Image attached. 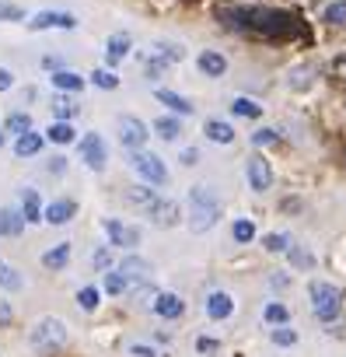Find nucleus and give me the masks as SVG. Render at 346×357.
<instances>
[{"label": "nucleus", "mask_w": 346, "mask_h": 357, "mask_svg": "<svg viewBox=\"0 0 346 357\" xmlns=\"http://www.w3.org/2000/svg\"><path fill=\"white\" fill-rule=\"evenodd\" d=\"M269 284H273V287H287V284H290V277H283V273H276V277H269Z\"/></svg>", "instance_id": "nucleus-52"}, {"label": "nucleus", "mask_w": 346, "mask_h": 357, "mask_svg": "<svg viewBox=\"0 0 346 357\" xmlns=\"http://www.w3.org/2000/svg\"><path fill=\"white\" fill-rule=\"evenodd\" d=\"M42 144H46V137L36 133V130H29V133H22V137L15 140V154H18V158H32V154L42 151Z\"/></svg>", "instance_id": "nucleus-22"}, {"label": "nucleus", "mask_w": 346, "mask_h": 357, "mask_svg": "<svg viewBox=\"0 0 346 357\" xmlns=\"http://www.w3.org/2000/svg\"><path fill=\"white\" fill-rule=\"evenodd\" d=\"M269 340H273L276 347H294V343H297V333H294L290 326H276V329L269 333Z\"/></svg>", "instance_id": "nucleus-42"}, {"label": "nucleus", "mask_w": 346, "mask_h": 357, "mask_svg": "<svg viewBox=\"0 0 346 357\" xmlns=\"http://www.w3.org/2000/svg\"><path fill=\"white\" fill-rule=\"evenodd\" d=\"M308 294H311V312L318 319H336L343 312V291L336 284H325V280H311L308 284Z\"/></svg>", "instance_id": "nucleus-4"}, {"label": "nucleus", "mask_w": 346, "mask_h": 357, "mask_svg": "<svg viewBox=\"0 0 346 357\" xmlns=\"http://www.w3.org/2000/svg\"><path fill=\"white\" fill-rule=\"evenodd\" d=\"M129 168L143 178L147 186H164V183H168V168H164V161H161L154 151H143V147L133 151V154H129Z\"/></svg>", "instance_id": "nucleus-5"}, {"label": "nucleus", "mask_w": 346, "mask_h": 357, "mask_svg": "<svg viewBox=\"0 0 346 357\" xmlns=\"http://www.w3.org/2000/svg\"><path fill=\"white\" fill-rule=\"evenodd\" d=\"M67 263H70V242H60L49 252H42V266L46 270H63Z\"/></svg>", "instance_id": "nucleus-24"}, {"label": "nucleus", "mask_w": 346, "mask_h": 357, "mask_svg": "<svg viewBox=\"0 0 346 357\" xmlns=\"http://www.w3.org/2000/svg\"><path fill=\"white\" fill-rule=\"evenodd\" d=\"M154 133H157L161 140H179L182 123H179L175 116H157V119H154Z\"/></svg>", "instance_id": "nucleus-25"}, {"label": "nucleus", "mask_w": 346, "mask_h": 357, "mask_svg": "<svg viewBox=\"0 0 346 357\" xmlns=\"http://www.w3.org/2000/svg\"><path fill=\"white\" fill-rule=\"evenodd\" d=\"M105 291L109 294H123V291H129V284H126V277L119 270H105Z\"/></svg>", "instance_id": "nucleus-39"}, {"label": "nucleus", "mask_w": 346, "mask_h": 357, "mask_svg": "<svg viewBox=\"0 0 346 357\" xmlns=\"http://www.w3.org/2000/svg\"><path fill=\"white\" fill-rule=\"evenodd\" d=\"M196 350H200V354H217V350H221V343H217V340H210V336H200V340H196Z\"/></svg>", "instance_id": "nucleus-48"}, {"label": "nucleus", "mask_w": 346, "mask_h": 357, "mask_svg": "<svg viewBox=\"0 0 346 357\" xmlns=\"http://www.w3.org/2000/svg\"><path fill=\"white\" fill-rule=\"evenodd\" d=\"M322 22L332 25V29H346V0H332V4H325Z\"/></svg>", "instance_id": "nucleus-27"}, {"label": "nucleus", "mask_w": 346, "mask_h": 357, "mask_svg": "<svg viewBox=\"0 0 346 357\" xmlns=\"http://www.w3.org/2000/svg\"><path fill=\"white\" fill-rule=\"evenodd\" d=\"M221 18L228 29L255 32L266 39H290L294 32H301V22L280 8H235V11H221Z\"/></svg>", "instance_id": "nucleus-1"}, {"label": "nucleus", "mask_w": 346, "mask_h": 357, "mask_svg": "<svg viewBox=\"0 0 346 357\" xmlns=\"http://www.w3.org/2000/svg\"><path fill=\"white\" fill-rule=\"evenodd\" d=\"M32 32H46V29H77V15H70V11H39V15H32L29 22H25Z\"/></svg>", "instance_id": "nucleus-9"}, {"label": "nucleus", "mask_w": 346, "mask_h": 357, "mask_svg": "<svg viewBox=\"0 0 346 357\" xmlns=\"http://www.w3.org/2000/svg\"><path fill=\"white\" fill-rule=\"evenodd\" d=\"M74 214H77V204L67 200V197H60V200H53L49 207H42V221H49V225H67Z\"/></svg>", "instance_id": "nucleus-16"}, {"label": "nucleus", "mask_w": 346, "mask_h": 357, "mask_svg": "<svg viewBox=\"0 0 346 357\" xmlns=\"http://www.w3.org/2000/svg\"><path fill=\"white\" fill-rule=\"evenodd\" d=\"M22 214H25L29 225L42 221V200H39V190H32V186L22 190Z\"/></svg>", "instance_id": "nucleus-21"}, {"label": "nucleus", "mask_w": 346, "mask_h": 357, "mask_svg": "<svg viewBox=\"0 0 346 357\" xmlns=\"http://www.w3.org/2000/svg\"><path fill=\"white\" fill-rule=\"evenodd\" d=\"M154 200H157V193H154V190H147V186H136V190L129 193V204H136V207H143V211H147Z\"/></svg>", "instance_id": "nucleus-43"}, {"label": "nucleus", "mask_w": 346, "mask_h": 357, "mask_svg": "<svg viewBox=\"0 0 346 357\" xmlns=\"http://www.w3.org/2000/svg\"><path fill=\"white\" fill-rule=\"evenodd\" d=\"M203 133H207V140H214V144H235V126L224 123V119H207V123H203Z\"/></svg>", "instance_id": "nucleus-20"}, {"label": "nucleus", "mask_w": 346, "mask_h": 357, "mask_svg": "<svg viewBox=\"0 0 346 357\" xmlns=\"http://www.w3.org/2000/svg\"><path fill=\"white\" fill-rule=\"evenodd\" d=\"M231 235H235V242H242V245H245V242H252V238H255V225H252L249 218H238V221H235V228H231Z\"/></svg>", "instance_id": "nucleus-36"}, {"label": "nucleus", "mask_w": 346, "mask_h": 357, "mask_svg": "<svg viewBox=\"0 0 346 357\" xmlns=\"http://www.w3.org/2000/svg\"><path fill=\"white\" fill-rule=\"evenodd\" d=\"M119 273L126 277V284H129V287H143V284L150 280V273H154V270H150V263H147L143 256H126V259L119 263Z\"/></svg>", "instance_id": "nucleus-11"}, {"label": "nucleus", "mask_w": 346, "mask_h": 357, "mask_svg": "<svg viewBox=\"0 0 346 357\" xmlns=\"http://www.w3.org/2000/svg\"><path fill=\"white\" fill-rule=\"evenodd\" d=\"M4 140H8V137H4V126H0V147H4Z\"/></svg>", "instance_id": "nucleus-53"}, {"label": "nucleus", "mask_w": 346, "mask_h": 357, "mask_svg": "<svg viewBox=\"0 0 346 357\" xmlns=\"http://www.w3.org/2000/svg\"><path fill=\"white\" fill-rule=\"evenodd\" d=\"M0 287H4V291H22L25 287V277L11 263H4V259H0Z\"/></svg>", "instance_id": "nucleus-29"}, {"label": "nucleus", "mask_w": 346, "mask_h": 357, "mask_svg": "<svg viewBox=\"0 0 346 357\" xmlns=\"http://www.w3.org/2000/svg\"><path fill=\"white\" fill-rule=\"evenodd\" d=\"M287 256H290V266H297V270H311V266H315L311 252H304V249H301V245H294V242H290Z\"/></svg>", "instance_id": "nucleus-37"}, {"label": "nucleus", "mask_w": 346, "mask_h": 357, "mask_svg": "<svg viewBox=\"0 0 346 357\" xmlns=\"http://www.w3.org/2000/svg\"><path fill=\"white\" fill-rule=\"evenodd\" d=\"M273 144H280V133L273 126H262L252 133V147H273Z\"/></svg>", "instance_id": "nucleus-38"}, {"label": "nucleus", "mask_w": 346, "mask_h": 357, "mask_svg": "<svg viewBox=\"0 0 346 357\" xmlns=\"http://www.w3.org/2000/svg\"><path fill=\"white\" fill-rule=\"evenodd\" d=\"M157 102H161V105H168L171 112H179V116H193V112H196V105H193L186 95L168 91V88H157Z\"/></svg>", "instance_id": "nucleus-18"}, {"label": "nucleus", "mask_w": 346, "mask_h": 357, "mask_svg": "<svg viewBox=\"0 0 346 357\" xmlns=\"http://www.w3.org/2000/svg\"><path fill=\"white\" fill-rule=\"evenodd\" d=\"M126 354H129V357H157V350H154V347H147V343H129V347H126Z\"/></svg>", "instance_id": "nucleus-46"}, {"label": "nucleus", "mask_w": 346, "mask_h": 357, "mask_svg": "<svg viewBox=\"0 0 346 357\" xmlns=\"http://www.w3.org/2000/svg\"><path fill=\"white\" fill-rule=\"evenodd\" d=\"M231 112H235V116H245V119H259V116H262V105L252 102V98H235V102H231Z\"/></svg>", "instance_id": "nucleus-31"}, {"label": "nucleus", "mask_w": 346, "mask_h": 357, "mask_svg": "<svg viewBox=\"0 0 346 357\" xmlns=\"http://www.w3.org/2000/svg\"><path fill=\"white\" fill-rule=\"evenodd\" d=\"M262 245H266V252H287L290 249V238L280 235V231H273V235H262Z\"/></svg>", "instance_id": "nucleus-41"}, {"label": "nucleus", "mask_w": 346, "mask_h": 357, "mask_svg": "<svg viewBox=\"0 0 346 357\" xmlns=\"http://www.w3.org/2000/svg\"><path fill=\"white\" fill-rule=\"evenodd\" d=\"M147 218L157 225V228H175L179 225V204L175 200H154L150 207H147Z\"/></svg>", "instance_id": "nucleus-12"}, {"label": "nucleus", "mask_w": 346, "mask_h": 357, "mask_svg": "<svg viewBox=\"0 0 346 357\" xmlns=\"http://www.w3.org/2000/svg\"><path fill=\"white\" fill-rule=\"evenodd\" d=\"M196 67H200L207 77H224V74H228V60H224L217 50H203V53L196 56Z\"/></svg>", "instance_id": "nucleus-17"}, {"label": "nucleus", "mask_w": 346, "mask_h": 357, "mask_svg": "<svg viewBox=\"0 0 346 357\" xmlns=\"http://www.w3.org/2000/svg\"><path fill=\"white\" fill-rule=\"evenodd\" d=\"M129 50H133V39H129L126 32H116V36H109V43H105V60H109V63H119L123 56H129Z\"/></svg>", "instance_id": "nucleus-19"}, {"label": "nucleus", "mask_w": 346, "mask_h": 357, "mask_svg": "<svg viewBox=\"0 0 346 357\" xmlns=\"http://www.w3.org/2000/svg\"><path fill=\"white\" fill-rule=\"evenodd\" d=\"M67 322L63 319H56V315H46V319H39L36 326H32V333H29V343L36 347V350H42V354H53V350H60L63 343H67Z\"/></svg>", "instance_id": "nucleus-3"}, {"label": "nucleus", "mask_w": 346, "mask_h": 357, "mask_svg": "<svg viewBox=\"0 0 346 357\" xmlns=\"http://www.w3.org/2000/svg\"><path fill=\"white\" fill-rule=\"evenodd\" d=\"M262 319H266L269 326H287V322H290V312H287V305H280V301H273V305H266V312H262Z\"/></svg>", "instance_id": "nucleus-32"}, {"label": "nucleus", "mask_w": 346, "mask_h": 357, "mask_svg": "<svg viewBox=\"0 0 346 357\" xmlns=\"http://www.w3.org/2000/svg\"><path fill=\"white\" fill-rule=\"evenodd\" d=\"M91 266H95V270H109V266H112V252H109V249H95V252H91Z\"/></svg>", "instance_id": "nucleus-45"}, {"label": "nucleus", "mask_w": 346, "mask_h": 357, "mask_svg": "<svg viewBox=\"0 0 346 357\" xmlns=\"http://www.w3.org/2000/svg\"><path fill=\"white\" fill-rule=\"evenodd\" d=\"M15 88V74L8 67H0V91H11Z\"/></svg>", "instance_id": "nucleus-49"}, {"label": "nucleus", "mask_w": 346, "mask_h": 357, "mask_svg": "<svg viewBox=\"0 0 346 357\" xmlns=\"http://www.w3.org/2000/svg\"><path fill=\"white\" fill-rule=\"evenodd\" d=\"M245 175H249L252 193H266V190L273 186V165H269L262 154H252V158L245 161Z\"/></svg>", "instance_id": "nucleus-8"}, {"label": "nucleus", "mask_w": 346, "mask_h": 357, "mask_svg": "<svg viewBox=\"0 0 346 357\" xmlns=\"http://www.w3.org/2000/svg\"><path fill=\"white\" fill-rule=\"evenodd\" d=\"M91 81H95V88H102V91H116V88H119V77H116L112 70H95Z\"/></svg>", "instance_id": "nucleus-40"}, {"label": "nucleus", "mask_w": 346, "mask_h": 357, "mask_svg": "<svg viewBox=\"0 0 346 357\" xmlns=\"http://www.w3.org/2000/svg\"><path fill=\"white\" fill-rule=\"evenodd\" d=\"M150 308H154V315H161V319H179V315L186 312V301H182L179 294H171V291H157V298L150 301Z\"/></svg>", "instance_id": "nucleus-14"}, {"label": "nucleus", "mask_w": 346, "mask_h": 357, "mask_svg": "<svg viewBox=\"0 0 346 357\" xmlns=\"http://www.w3.org/2000/svg\"><path fill=\"white\" fill-rule=\"evenodd\" d=\"M77 112H81V105H77L74 98H56V102H53V116H56V119H67V123H70Z\"/></svg>", "instance_id": "nucleus-33"}, {"label": "nucleus", "mask_w": 346, "mask_h": 357, "mask_svg": "<svg viewBox=\"0 0 346 357\" xmlns=\"http://www.w3.org/2000/svg\"><path fill=\"white\" fill-rule=\"evenodd\" d=\"M116 130H119V144H123L126 151H140V147L147 144V137H150L147 123L136 119V116H119Z\"/></svg>", "instance_id": "nucleus-6"}, {"label": "nucleus", "mask_w": 346, "mask_h": 357, "mask_svg": "<svg viewBox=\"0 0 346 357\" xmlns=\"http://www.w3.org/2000/svg\"><path fill=\"white\" fill-rule=\"evenodd\" d=\"M308 84H311V67H297V70H290V74H287V88L304 91Z\"/></svg>", "instance_id": "nucleus-35"}, {"label": "nucleus", "mask_w": 346, "mask_h": 357, "mask_svg": "<svg viewBox=\"0 0 346 357\" xmlns=\"http://www.w3.org/2000/svg\"><path fill=\"white\" fill-rule=\"evenodd\" d=\"M11 322H15V308L8 298H0V326H11Z\"/></svg>", "instance_id": "nucleus-47"}, {"label": "nucleus", "mask_w": 346, "mask_h": 357, "mask_svg": "<svg viewBox=\"0 0 346 357\" xmlns=\"http://www.w3.org/2000/svg\"><path fill=\"white\" fill-rule=\"evenodd\" d=\"M77 305H81L84 312H95V308L102 305V291H98V287H81V291H77Z\"/></svg>", "instance_id": "nucleus-34"}, {"label": "nucleus", "mask_w": 346, "mask_h": 357, "mask_svg": "<svg viewBox=\"0 0 346 357\" xmlns=\"http://www.w3.org/2000/svg\"><path fill=\"white\" fill-rule=\"evenodd\" d=\"M53 88H60V91H67V95H77L81 88H84V77L81 74H74V70H53Z\"/></svg>", "instance_id": "nucleus-23"}, {"label": "nucleus", "mask_w": 346, "mask_h": 357, "mask_svg": "<svg viewBox=\"0 0 346 357\" xmlns=\"http://www.w3.org/2000/svg\"><path fill=\"white\" fill-rule=\"evenodd\" d=\"M332 70H336V74H339V77H346V53H343V56H336V60H332Z\"/></svg>", "instance_id": "nucleus-51"}, {"label": "nucleus", "mask_w": 346, "mask_h": 357, "mask_svg": "<svg viewBox=\"0 0 346 357\" xmlns=\"http://www.w3.org/2000/svg\"><path fill=\"white\" fill-rule=\"evenodd\" d=\"M179 161H182V165H196V161H200V151H196V147H186V151L179 154Z\"/></svg>", "instance_id": "nucleus-50"}, {"label": "nucleus", "mask_w": 346, "mask_h": 357, "mask_svg": "<svg viewBox=\"0 0 346 357\" xmlns=\"http://www.w3.org/2000/svg\"><path fill=\"white\" fill-rule=\"evenodd\" d=\"M46 137H49L53 144H74V140H77V130H74L67 119H56V123L46 130Z\"/></svg>", "instance_id": "nucleus-28"}, {"label": "nucleus", "mask_w": 346, "mask_h": 357, "mask_svg": "<svg viewBox=\"0 0 346 357\" xmlns=\"http://www.w3.org/2000/svg\"><path fill=\"white\" fill-rule=\"evenodd\" d=\"M203 308H207V315H210L214 322H224V319L235 315V298H231L228 291H210L207 301H203Z\"/></svg>", "instance_id": "nucleus-13"}, {"label": "nucleus", "mask_w": 346, "mask_h": 357, "mask_svg": "<svg viewBox=\"0 0 346 357\" xmlns=\"http://www.w3.org/2000/svg\"><path fill=\"white\" fill-rule=\"evenodd\" d=\"M25 214L15 207H0V238H18L25 231Z\"/></svg>", "instance_id": "nucleus-15"}, {"label": "nucleus", "mask_w": 346, "mask_h": 357, "mask_svg": "<svg viewBox=\"0 0 346 357\" xmlns=\"http://www.w3.org/2000/svg\"><path fill=\"white\" fill-rule=\"evenodd\" d=\"M102 231L109 235V245H116V249H136V245H140V228L123 225V221H116V218H105V221H102Z\"/></svg>", "instance_id": "nucleus-7"}, {"label": "nucleus", "mask_w": 346, "mask_h": 357, "mask_svg": "<svg viewBox=\"0 0 346 357\" xmlns=\"http://www.w3.org/2000/svg\"><path fill=\"white\" fill-rule=\"evenodd\" d=\"M217 221H221V197H217V190L207 186V183L193 186L189 190V231L193 235H203Z\"/></svg>", "instance_id": "nucleus-2"}, {"label": "nucleus", "mask_w": 346, "mask_h": 357, "mask_svg": "<svg viewBox=\"0 0 346 357\" xmlns=\"http://www.w3.org/2000/svg\"><path fill=\"white\" fill-rule=\"evenodd\" d=\"M29 130H32V116L29 112H11L8 123H4V133H15V137H22Z\"/></svg>", "instance_id": "nucleus-30"}, {"label": "nucleus", "mask_w": 346, "mask_h": 357, "mask_svg": "<svg viewBox=\"0 0 346 357\" xmlns=\"http://www.w3.org/2000/svg\"><path fill=\"white\" fill-rule=\"evenodd\" d=\"M0 22H25V11L18 4H4L0 0Z\"/></svg>", "instance_id": "nucleus-44"}, {"label": "nucleus", "mask_w": 346, "mask_h": 357, "mask_svg": "<svg viewBox=\"0 0 346 357\" xmlns=\"http://www.w3.org/2000/svg\"><path fill=\"white\" fill-rule=\"evenodd\" d=\"M81 161L91 168V172H102L105 161H109V151H105V140L98 133H84L81 137Z\"/></svg>", "instance_id": "nucleus-10"}, {"label": "nucleus", "mask_w": 346, "mask_h": 357, "mask_svg": "<svg viewBox=\"0 0 346 357\" xmlns=\"http://www.w3.org/2000/svg\"><path fill=\"white\" fill-rule=\"evenodd\" d=\"M150 56H157V60H164V63H179V60H186V50H182L179 43H154Z\"/></svg>", "instance_id": "nucleus-26"}]
</instances>
